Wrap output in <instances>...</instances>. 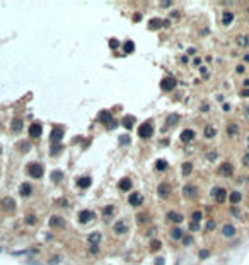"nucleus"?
Instances as JSON below:
<instances>
[{"label": "nucleus", "instance_id": "35", "mask_svg": "<svg viewBox=\"0 0 249 265\" xmlns=\"http://www.w3.org/2000/svg\"><path fill=\"white\" fill-rule=\"evenodd\" d=\"M237 45H239V46H248L249 38L248 36H239V38H237Z\"/></svg>", "mask_w": 249, "mask_h": 265}, {"label": "nucleus", "instance_id": "26", "mask_svg": "<svg viewBox=\"0 0 249 265\" xmlns=\"http://www.w3.org/2000/svg\"><path fill=\"white\" fill-rule=\"evenodd\" d=\"M155 169H157V171H166V169H167V163H166L164 159H159V161L155 163Z\"/></svg>", "mask_w": 249, "mask_h": 265}, {"label": "nucleus", "instance_id": "28", "mask_svg": "<svg viewBox=\"0 0 249 265\" xmlns=\"http://www.w3.org/2000/svg\"><path fill=\"white\" fill-rule=\"evenodd\" d=\"M234 19V14L232 12H224V16H222V21H224V24H230Z\"/></svg>", "mask_w": 249, "mask_h": 265}, {"label": "nucleus", "instance_id": "53", "mask_svg": "<svg viewBox=\"0 0 249 265\" xmlns=\"http://www.w3.org/2000/svg\"><path fill=\"white\" fill-rule=\"evenodd\" d=\"M120 142H121V144H128L130 137H120Z\"/></svg>", "mask_w": 249, "mask_h": 265}, {"label": "nucleus", "instance_id": "24", "mask_svg": "<svg viewBox=\"0 0 249 265\" xmlns=\"http://www.w3.org/2000/svg\"><path fill=\"white\" fill-rule=\"evenodd\" d=\"M171 238H172V239H181V238H184V236H183V231H181L179 227H174V229L171 231Z\"/></svg>", "mask_w": 249, "mask_h": 265}, {"label": "nucleus", "instance_id": "40", "mask_svg": "<svg viewBox=\"0 0 249 265\" xmlns=\"http://www.w3.org/2000/svg\"><path fill=\"white\" fill-rule=\"evenodd\" d=\"M26 222H28L29 226H32V224L36 222V217L32 216V214H29V216H26Z\"/></svg>", "mask_w": 249, "mask_h": 265}, {"label": "nucleus", "instance_id": "29", "mask_svg": "<svg viewBox=\"0 0 249 265\" xmlns=\"http://www.w3.org/2000/svg\"><path fill=\"white\" fill-rule=\"evenodd\" d=\"M179 121V115H176V113H172L167 117V125H176Z\"/></svg>", "mask_w": 249, "mask_h": 265}, {"label": "nucleus", "instance_id": "38", "mask_svg": "<svg viewBox=\"0 0 249 265\" xmlns=\"http://www.w3.org/2000/svg\"><path fill=\"white\" fill-rule=\"evenodd\" d=\"M215 134H217V132H215V128H213V127H207V128H205V137L212 139Z\"/></svg>", "mask_w": 249, "mask_h": 265}, {"label": "nucleus", "instance_id": "43", "mask_svg": "<svg viewBox=\"0 0 249 265\" xmlns=\"http://www.w3.org/2000/svg\"><path fill=\"white\" fill-rule=\"evenodd\" d=\"M200 219H201V212H193V219H191V222H198Z\"/></svg>", "mask_w": 249, "mask_h": 265}, {"label": "nucleus", "instance_id": "1", "mask_svg": "<svg viewBox=\"0 0 249 265\" xmlns=\"http://www.w3.org/2000/svg\"><path fill=\"white\" fill-rule=\"evenodd\" d=\"M28 173H29L31 178H41L43 176V173H44V168L41 166L40 163H29L28 164Z\"/></svg>", "mask_w": 249, "mask_h": 265}, {"label": "nucleus", "instance_id": "30", "mask_svg": "<svg viewBox=\"0 0 249 265\" xmlns=\"http://www.w3.org/2000/svg\"><path fill=\"white\" fill-rule=\"evenodd\" d=\"M229 198H230V202H232V204H237V202H241V198H242V197H241L239 192H232V193L229 195Z\"/></svg>", "mask_w": 249, "mask_h": 265}, {"label": "nucleus", "instance_id": "18", "mask_svg": "<svg viewBox=\"0 0 249 265\" xmlns=\"http://www.w3.org/2000/svg\"><path fill=\"white\" fill-rule=\"evenodd\" d=\"M90 183H92V180H90L89 176H84V178H79V181H77V185H79L80 188H89Z\"/></svg>", "mask_w": 249, "mask_h": 265}, {"label": "nucleus", "instance_id": "47", "mask_svg": "<svg viewBox=\"0 0 249 265\" xmlns=\"http://www.w3.org/2000/svg\"><path fill=\"white\" fill-rule=\"evenodd\" d=\"M207 157H208L210 161H215V159H217V152H208V154H207Z\"/></svg>", "mask_w": 249, "mask_h": 265}, {"label": "nucleus", "instance_id": "17", "mask_svg": "<svg viewBox=\"0 0 249 265\" xmlns=\"http://www.w3.org/2000/svg\"><path fill=\"white\" fill-rule=\"evenodd\" d=\"M31 192H32V187H31L29 183H22L20 185V195L22 197H29Z\"/></svg>", "mask_w": 249, "mask_h": 265}, {"label": "nucleus", "instance_id": "2", "mask_svg": "<svg viewBox=\"0 0 249 265\" xmlns=\"http://www.w3.org/2000/svg\"><path fill=\"white\" fill-rule=\"evenodd\" d=\"M152 134H154V125H152V121H145V123H142L138 127V137L149 139V137H152Z\"/></svg>", "mask_w": 249, "mask_h": 265}, {"label": "nucleus", "instance_id": "54", "mask_svg": "<svg viewBox=\"0 0 249 265\" xmlns=\"http://www.w3.org/2000/svg\"><path fill=\"white\" fill-rule=\"evenodd\" d=\"M140 19H142L140 14H135V16H133V21H135V22H140Z\"/></svg>", "mask_w": 249, "mask_h": 265}, {"label": "nucleus", "instance_id": "39", "mask_svg": "<svg viewBox=\"0 0 249 265\" xmlns=\"http://www.w3.org/2000/svg\"><path fill=\"white\" fill-rule=\"evenodd\" d=\"M51 178H53V181H60L61 178H63V175H61V171H53Z\"/></svg>", "mask_w": 249, "mask_h": 265}, {"label": "nucleus", "instance_id": "32", "mask_svg": "<svg viewBox=\"0 0 249 265\" xmlns=\"http://www.w3.org/2000/svg\"><path fill=\"white\" fill-rule=\"evenodd\" d=\"M114 214V207L113 205H108V207H104V210H102V216L104 217H109Z\"/></svg>", "mask_w": 249, "mask_h": 265}, {"label": "nucleus", "instance_id": "27", "mask_svg": "<svg viewBox=\"0 0 249 265\" xmlns=\"http://www.w3.org/2000/svg\"><path fill=\"white\" fill-rule=\"evenodd\" d=\"M191 171H193V164H191V163H184V164H183V175H184V176H189Z\"/></svg>", "mask_w": 249, "mask_h": 265}, {"label": "nucleus", "instance_id": "33", "mask_svg": "<svg viewBox=\"0 0 249 265\" xmlns=\"http://www.w3.org/2000/svg\"><path fill=\"white\" fill-rule=\"evenodd\" d=\"M99 239H101L99 233H92V234L89 236V241L92 243V245H97V243H99Z\"/></svg>", "mask_w": 249, "mask_h": 265}, {"label": "nucleus", "instance_id": "57", "mask_svg": "<svg viewBox=\"0 0 249 265\" xmlns=\"http://www.w3.org/2000/svg\"><path fill=\"white\" fill-rule=\"evenodd\" d=\"M155 264H157V265H162V264H164V258H157V260H155Z\"/></svg>", "mask_w": 249, "mask_h": 265}, {"label": "nucleus", "instance_id": "45", "mask_svg": "<svg viewBox=\"0 0 249 265\" xmlns=\"http://www.w3.org/2000/svg\"><path fill=\"white\" fill-rule=\"evenodd\" d=\"M200 74H201V77H205V79H208V70H207V67H201V69H200Z\"/></svg>", "mask_w": 249, "mask_h": 265}, {"label": "nucleus", "instance_id": "9", "mask_svg": "<svg viewBox=\"0 0 249 265\" xmlns=\"http://www.w3.org/2000/svg\"><path fill=\"white\" fill-rule=\"evenodd\" d=\"M61 137H63V128L61 127L53 128V132H51V142L56 144V142H60L61 140Z\"/></svg>", "mask_w": 249, "mask_h": 265}, {"label": "nucleus", "instance_id": "25", "mask_svg": "<svg viewBox=\"0 0 249 265\" xmlns=\"http://www.w3.org/2000/svg\"><path fill=\"white\" fill-rule=\"evenodd\" d=\"M160 26H164V22H162L160 19H152L150 21V24H149L150 29H159Z\"/></svg>", "mask_w": 249, "mask_h": 265}, {"label": "nucleus", "instance_id": "20", "mask_svg": "<svg viewBox=\"0 0 249 265\" xmlns=\"http://www.w3.org/2000/svg\"><path fill=\"white\" fill-rule=\"evenodd\" d=\"M133 123H135V118L131 117V115H128V117L123 118V125H125V128L131 130V128H133Z\"/></svg>", "mask_w": 249, "mask_h": 265}, {"label": "nucleus", "instance_id": "12", "mask_svg": "<svg viewBox=\"0 0 249 265\" xmlns=\"http://www.w3.org/2000/svg\"><path fill=\"white\" fill-rule=\"evenodd\" d=\"M196 193H198V192H196V188L193 187V185H186L184 190H183V195L186 197V198H195Z\"/></svg>", "mask_w": 249, "mask_h": 265}, {"label": "nucleus", "instance_id": "5", "mask_svg": "<svg viewBox=\"0 0 249 265\" xmlns=\"http://www.w3.org/2000/svg\"><path fill=\"white\" fill-rule=\"evenodd\" d=\"M157 193H159L160 198H167V197H169V193H171L169 183H166V181L159 183V187H157Z\"/></svg>", "mask_w": 249, "mask_h": 265}, {"label": "nucleus", "instance_id": "52", "mask_svg": "<svg viewBox=\"0 0 249 265\" xmlns=\"http://www.w3.org/2000/svg\"><path fill=\"white\" fill-rule=\"evenodd\" d=\"M183 243H184V245H189V243H191V236H184Z\"/></svg>", "mask_w": 249, "mask_h": 265}, {"label": "nucleus", "instance_id": "51", "mask_svg": "<svg viewBox=\"0 0 249 265\" xmlns=\"http://www.w3.org/2000/svg\"><path fill=\"white\" fill-rule=\"evenodd\" d=\"M207 229H215V222H213V221H208V222H207Z\"/></svg>", "mask_w": 249, "mask_h": 265}, {"label": "nucleus", "instance_id": "13", "mask_svg": "<svg viewBox=\"0 0 249 265\" xmlns=\"http://www.w3.org/2000/svg\"><path fill=\"white\" fill-rule=\"evenodd\" d=\"M90 219H92V212L90 210H82L79 214V222L80 224H87Z\"/></svg>", "mask_w": 249, "mask_h": 265}, {"label": "nucleus", "instance_id": "10", "mask_svg": "<svg viewBox=\"0 0 249 265\" xmlns=\"http://www.w3.org/2000/svg\"><path fill=\"white\" fill-rule=\"evenodd\" d=\"M50 226L51 227H58V229H63V227H65V221H63L60 216H53L50 219Z\"/></svg>", "mask_w": 249, "mask_h": 265}, {"label": "nucleus", "instance_id": "48", "mask_svg": "<svg viewBox=\"0 0 249 265\" xmlns=\"http://www.w3.org/2000/svg\"><path fill=\"white\" fill-rule=\"evenodd\" d=\"M230 214H232V216H239V209L232 205V209H230Z\"/></svg>", "mask_w": 249, "mask_h": 265}, {"label": "nucleus", "instance_id": "21", "mask_svg": "<svg viewBox=\"0 0 249 265\" xmlns=\"http://www.w3.org/2000/svg\"><path fill=\"white\" fill-rule=\"evenodd\" d=\"M10 127H12L14 132H20V130H22V120H20V118H14Z\"/></svg>", "mask_w": 249, "mask_h": 265}, {"label": "nucleus", "instance_id": "60", "mask_svg": "<svg viewBox=\"0 0 249 265\" xmlns=\"http://www.w3.org/2000/svg\"><path fill=\"white\" fill-rule=\"evenodd\" d=\"M248 142H249V137H248Z\"/></svg>", "mask_w": 249, "mask_h": 265}, {"label": "nucleus", "instance_id": "3", "mask_svg": "<svg viewBox=\"0 0 249 265\" xmlns=\"http://www.w3.org/2000/svg\"><path fill=\"white\" fill-rule=\"evenodd\" d=\"M0 207L7 212H12V210H16V200L12 197H4L2 202H0Z\"/></svg>", "mask_w": 249, "mask_h": 265}, {"label": "nucleus", "instance_id": "22", "mask_svg": "<svg viewBox=\"0 0 249 265\" xmlns=\"http://www.w3.org/2000/svg\"><path fill=\"white\" fill-rule=\"evenodd\" d=\"M99 121L101 123H109L111 121V113H108V111H101L99 113Z\"/></svg>", "mask_w": 249, "mask_h": 265}, {"label": "nucleus", "instance_id": "4", "mask_svg": "<svg viewBox=\"0 0 249 265\" xmlns=\"http://www.w3.org/2000/svg\"><path fill=\"white\" fill-rule=\"evenodd\" d=\"M176 79L174 77H166L162 79V82H160V87H162V91H172V89L176 87Z\"/></svg>", "mask_w": 249, "mask_h": 265}, {"label": "nucleus", "instance_id": "56", "mask_svg": "<svg viewBox=\"0 0 249 265\" xmlns=\"http://www.w3.org/2000/svg\"><path fill=\"white\" fill-rule=\"evenodd\" d=\"M242 96H244V98H248V96H249V89H244V91H242Z\"/></svg>", "mask_w": 249, "mask_h": 265}, {"label": "nucleus", "instance_id": "19", "mask_svg": "<svg viewBox=\"0 0 249 265\" xmlns=\"http://www.w3.org/2000/svg\"><path fill=\"white\" fill-rule=\"evenodd\" d=\"M167 217H169L172 222H176V224H179L181 221H183V214H178V212H172L171 210L169 214H167Z\"/></svg>", "mask_w": 249, "mask_h": 265}, {"label": "nucleus", "instance_id": "37", "mask_svg": "<svg viewBox=\"0 0 249 265\" xmlns=\"http://www.w3.org/2000/svg\"><path fill=\"white\" fill-rule=\"evenodd\" d=\"M227 132H229V135H234V134H237V132H239V127H237L236 123H230L229 128H227Z\"/></svg>", "mask_w": 249, "mask_h": 265}, {"label": "nucleus", "instance_id": "8", "mask_svg": "<svg viewBox=\"0 0 249 265\" xmlns=\"http://www.w3.org/2000/svg\"><path fill=\"white\" fill-rule=\"evenodd\" d=\"M232 171H234V166H232L230 163H224V164H220V168H219V173L222 176H230Z\"/></svg>", "mask_w": 249, "mask_h": 265}, {"label": "nucleus", "instance_id": "42", "mask_svg": "<svg viewBox=\"0 0 249 265\" xmlns=\"http://www.w3.org/2000/svg\"><path fill=\"white\" fill-rule=\"evenodd\" d=\"M208 255H210V252L208 250H200V258H201V260H205V258H208Z\"/></svg>", "mask_w": 249, "mask_h": 265}, {"label": "nucleus", "instance_id": "31", "mask_svg": "<svg viewBox=\"0 0 249 265\" xmlns=\"http://www.w3.org/2000/svg\"><path fill=\"white\" fill-rule=\"evenodd\" d=\"M29 149H31L29 142H26V140H20V142H19V151H20V152H28Z\"/></svg>", "mask_w": 249, "mask_h": 265}, {"label": "nucleus", "instance_id": "46", "mask_svg": "<svg viewBox=\"0 0 249 265\" xmlns=\"http://www.w3.org/2000/svg\"><path fill=\"white\" fill-rule=\"evenodd\" d=\"M189 229H191V231H198L200 229L198 222H191V224H189Z\"/></svg>", "mask_w": 249, "mask_h": 265}, {"label": "nucleus", "instance_id": "44", "mask_svg": "<svg viewBox=\"0 0 249 265\" xmlns=\"http://www.w3.org/2000/svg\"><path fill=\"white\" fill-rule=\"evenodd\" d=\"M150 248H152V250H159V248H160V241H157V239H154V241L150 243Z\"/></svg>", "mask_w": 249, "mask_h": 265}, {"label": "nucleus", "instance_id": "6", "mask_svg": "<svg viewBox=\"0 0 249 265\" xmlns=\"http://www.w3.org/2000/svg\"><path fill=\"white\" fill-rule=\"evenodd\" d=\"M212 197H213L217 202L222 204V202L227 198V193H225V190H224V188H213V190H212Z\"/></svg>", "mask_w": 249, "mask_h": 265}, {"label": "nucleus", "instance_id": "41", "mask_svg": "<svg viewBox=\"0 0 249 265\" xmlns=\"http://www.w3.org/2000/svg\"><path fill=\"white\" fill-rule=\"evenodd\" d=\"M109 46H111L113 50H116L118 46H120V41H118V39H114V38L109 39Z\"/></svg>", "mask_w": 249, "mask_h": 265}, {"label": "nucleus", "instance_id": "11", "mask_svg": "<svg viewBox=\"0 0 249 265\" xmlns=\"http://www.w3.org/2000/svg\"><path fill=\"white\" fill-rule=\"evenodd\" d=\"M128 202H130V205L138 207V205H142L143 198H142V195H140V193H131V195L128 197Z\"/></svg>", "mask_w": 249, "mask_h": 265}, {"label": "nucleus", "instance_id": "50", "mask_svg": "<svg viewBox=\"0 0 249 265\" xmlns=\"http://www.w3.org/2000/svg\"><path fill=\"white\" fill-rule=\"evenodd\" d=\"M60 149H61V146H55V144H53V147H51V154H55V152H58Z\"/></svg>", "mask_w": 249, "mask_h": 265}, {"label": "nucleus", "instance_id": "34", "mask_svg": "<svg viewBox=\"0 0 249 265\" xmlns=\"http://www.w3.org/2000/svg\"><path fill=\"white\" fill-rule=\"evenodd\" d=\"M123 48H125L126 53H131V51L135 50V43H133V41H126V43L123 45Z\"/></svg>", "mask_w": 249, "mask_h": 265}, {"label": "nucleus", "instance_id": "36", "mask_svg": "<svg viewBox=\"0 0 249 265\" xmlns=\"http://www.w3.org/2000/svg\"><path fill=\"white\" fill-rule=\"evenodd\" d=\"M137 221H138L140 224H145V222L150 221V217L147 216V214H138V216H137Z\"/></svg>", "mask_w": 249, "mask_h": 265}, {"label": "nucleus", "instance_id": "49", "mask_svg": "<svg viewBox=\"0 0 249 265\" xmlns=\"http://www.w3.org/2000/svg\"><path fill=\"white\" fill-rule=\"evenodd\" d=\"M97 252H99V246H97V245H92V246H90V253H94V255H96Z\"/></svg>", "mask_w": 249, "mask_h": 265}, {"label": "nucleus", "instance_id": "58", "mask_svg": "<svg viewBox=\"0 0 249 265\" xmlns=\"http://www.w3.org/2000/svg\"><path fill=\"white\" fill-rule=\"evenodd\" d=\"M193 63H195V65H200V63H201V58H195L193 60Z\"/></svg>", "mask_w": 249, "mask_h": 265}, {"label": "nucleus", "instance_id": "7", "mask_svg": "<svg viewBox=\"0 0 249 265\" xmlns=\"http://www.w3.org/2000/svg\"><path fill=\"white\" fill-rule=\"evenodd\" d=\"M41 134H43V127H41L40 123H31L29 125V137L38 139Z\"/></svg>", "mask_w": 249, "mask_h": 265}, {"label": "nucleus", "instance_id": "61", "mask_svg": "<svg viewBox=\"0 0 249 265\" xmlns=\"http://www.w3.org/2000/svg\"><path fill=\"white\" fill-rule=\"evenodd\" d=\"M248 181H249V180H248Z\"/></svg>", "mask_w": 249, "mask_h": 265}, {"label": "nucleus", "instance_id": "16", "mask_svg": "<svg viewBox=\"0 0 249 265\" xmlns=\"http://www.w3.org/2000/svg\"><path fill=\"white\" fill-rule=\"evenodd\" d=\"M222 233H224V236H225V238H232V236L236 234V227L232 226V224H225V226H224V229H222Z\"/></svg>", "mask_w": 249, "mask_h": 265}, {"label": "nucleus", "instance_id": "15", "mask_svg": "<svg viewBox=\"0 0 249 265\" xmlns=\"http://www.w3.org/2000/svg\"><path fill=\"white\" fill-rule=\"evenodd\" d=\"M128 231V227H126V224L123 222V221H118L116 224H114V233L116 234H125Z\"/></svg>", "mask_w": 249, "mask_h": 265}, {"label": "nucleus", "instance_id": "14", "mask_svg": "<svg viewBox=\"0 0 249 265\" xmlns=\"http://www.w3.org/2000/svg\"><path fill=\"white\" fill-rule=\"evenodd\" d=\"M195 139V132L193 130H183L181 132V142H189V140H193Z\"/></svg>", "mask_w": 249, "mask_h": 265}, {"label": "nucleus", "instance_id": "23", "mask_svg": "<svg viewBox=\"0 0 249 265\" xmlns=\"http://www.w3.org/2000/svg\"><path fill=\"white\" fill-rule=\"evenodd\" d=\"M120 188L121 190H125V192L130 190V188H131V180H130V178H123V180L120 181Z\"/></svg>", "mask_w": 249, "mask_h": 265}, {"label": "nucleus", "instance_id": "59", "mask_svg": "<svg viewBox=\"0 0 249 265\" xmlns=\"http://www.w3.org/2000/svg\"><path fill=\"white\" fill-rule=\"evenodd\" d=\"M237 72H239V74H242V72H244V67H242V65H239V67H237Z\"/></svg>", "mask_w": 249, "mask_h": 265}, {"label": "nucleus", "instance_id": "55", "mask_svg": "<svg viewBox=\"0 0 249 265\" xmlns=\"http://www.w3.org/2000/svg\"><path fill=\"white\" fill-rule=\"evenodd\" d=\"M244 164H249V154H244V159H242Z\"/></svg>", "mask_w": 249, "mask_h": 265}]
</instances>
